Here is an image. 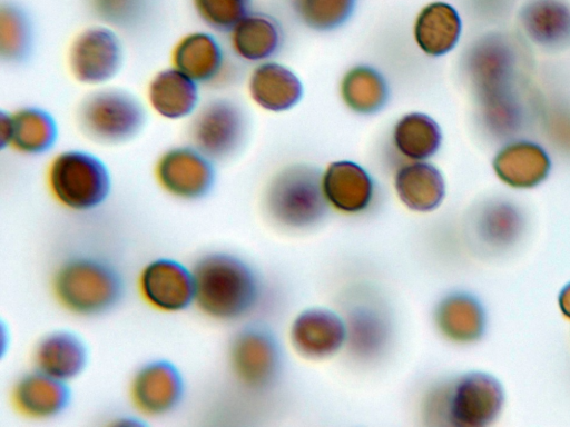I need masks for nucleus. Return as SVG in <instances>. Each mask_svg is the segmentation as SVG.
<instances>
[{
	"mask_svg": "<svg viewBox=\"0 0 570 427\" xmlns=\"http://www.w3.org/2000/svg\"><path fill=\"white\" fill-rule=\"evenodd\" d=\"M195 302L209 317L230 320L255 304L257 281L242 259L225 252L202 257L193 268Z\"/></svg>",
	"mask_w": 570,
	"mask_h": 427,
	"instance_id": "f257e3e1",
	"label": "nucleus"
},
{
	"mask_svg": "<svg viewBox=\"0 0 570 427\" xmlns=\"http://www.w3.org/2000/svg\"><path fill=\"white\" fill-rule=\"evenodd\" d=\"M146 119V109L135 95L106 86L88 92L76 111V121L82 135L105 146L130 141L140 133Z\"/></svg>",
	"mask_w": 570,
	"mask_h": 427,
	"instance_id": "f03ea898",
	"label": "nucleus"
},
{
	"mask_svg": "<svg viewBox=\"0 0 570 427\" xmlns=\"http://www.w3.org/2000/svg\"><path fill=\"white\" fill-rule=\"evenodd\" d=\"M264 206L272 221L281 227L301 230L314 226L328 206L321 173L305 165L281 170L266 189Z\"/></svg>",
	"mask_w": 570,
	"mask_h": 427,
	"instance_id": "7ed1b4c3",
	"label": "nucleus"
},
{
	"mask_svg": "<svg viewBox=\"0 0 570 427\" xmlns=\"http://www.w3.org/2000/svg\"><path fill=\"white\" fill-rule=\"evenodd\" d=\"M47 181L55 199L66 208L87 211L100 206L111 188L105 162L83 149H66L50 161Z\"/></svg>",
	"mask_w": 570,
	"mask_h": 427,
	"instance_id": "20e7f679",
	"label": "nucleus"
},
{
	"mask_svg": "<svg viewBox=\"0 0 570 427\" xmlns=\"http://www.w3.org/2000/svg\"><path fill=\"white\" fill-rule=\"evenodd\" d=\"M53 290L61 305L71 312L92 316L110 309L122 294L117 271L95 258H72L59 267Z\"/></svg>",
	"mask_w": 570,
	"mask_h": 427,
	"instance_id": "39448f33",
	"label": "nucleus"
},
{
	"mask_svg": "<svg viewBox=\"0 0 570 427\" xmlns=\"http://www.w3.org/2000/svg\"><path fill=\"white\" fill-rule=\"evenodd\" d=\"M247 129V116L239 103L228 98H214L200 103L189 118L187 136L191 146L216 161L239 151Z\"/></svg>",
	"mask_w": 570,
	"mask_h": 427,
	"instance_id": "423d86ee",
	"label": "nucleus"
},
{
	"mask_svg": "<svg viewBox=\"0 0 570 427\" xmlns=\"http://www.w3.org/2000/svg\"><path fill=\"white\" fill-rule=\"evenodd\" d=\"M124 48L118 34L107 26H90L71 40L67 63L71 76L85 86L102 87L120 71Z\"/></svg>",
	"mask_w": 570,
	"mask_h": 427,
	"instance_id": "0eeeda50",
	"label": "nucleus"
},
{
	"mask_svg": "<svg viewBox=\"0 0 570 427\" xmlns=\"http://www.w3.org/2000/svg\"><path fill=\"white\" fill-rule=\"evenodd\" d=\"M154 171L161 189L181 200L203 198L215 181L214 161L190 143L163 151Z\"/></svg>",
	"mask_w": 570,
	"mask_h": 427,
	"instance_id": "6e6552de",
	"label": "nucleus"
},
{
	"mask_svg": "<svg viewBox=\"0 0 570 427\" xmlns=\"http://www.w3.org/2000/svg\"><path fill=\"white\" fill-rule=\"evenodd\" d=\"M501 384L485 373L461 376L445 395V413L451 425L482 427L491 424L502 409Z\"/></svg>",
	"mask_w": 570,
	"mask_h": 427,
	"instance_id": "1a4fd4ad",
	"label": "nucleus"
},
{
	"mask_svg": "<svg viewBox=\"0 0 570 427\" xmlns=\"http://www.w3.org/2000/svg\"><path fill=\"white\" fill-rule=\"evenodd\" d=\"M464 71L478 100L512 90L517 71L514 49L502 36H484L469 48Z\"/></svg>",
	"mask_w": 570,
	"mask_h": 427,
	"instance_id": "9d476101",
	"label": "nucleus"
},
{
	"mask_svg": "<svg viewBox=\"0 0 570 427\" xmlns=\"http://www.w3.org/2000/svg\"><path fill=\"white\" fill-rule=\"evenodd\" d=\"M184 380L175 365L167 360H153L134 375L130 395L136 408L148 416L168 414L181 400Z\"/></svg>",
	"mask_w": 570,
	"mask_h": 427,
	"instance_id": "9b49d317",
	"label": "nucleus"
},
{
	"mask_svg": "<svg viewBox=\"0 0 570 427\" xmlns=\"http://www.w3.org/2000/svg\"><path fill=\"white\" fill-rule=\"evenodd\" d=\"M144 298L163 311H180L195 300L193 271L169 258L150 261L140 275Z\"/></svg>",
	"mask_w": 570,
	"mask_h": 427,
	"instance_id": "f8f14e48",
	"label": "nucleus"
},
{
	"mask_svg": "<svg viewBox=\"0 0 570 427\" xmlns=\"http://www.w3.org/2000/svg\"><path fill=\"white\" fill-rule=\"evenodd\" d=\"M321 186L328 206L345 214L366 209L373 198L371 175L352 160H336L321 173Z\"/></svg>",
	"mask_w": 570,
	"mask_h": 427,
	"instance_id": "ddd939ff",
	"label": "nucleus"
},
{
	"mask_svg": "<svg viewBox=\"0 0 570 427\" xmlns=\"http://www.w3.org/2000/svg\"><path fill=\"white\" fill-rule=\"evenodd\" d=\"M250 100L269 112H284L295 107L304 87L298 76L285 64L267 60L257 63L247 79Z\"/></svg>",
	"mask_w": 570,
	"mask_h": 427,
	"instance_id": "4468645a",
	"label": "nucleus"
},
{
	"mask_svg": "<svg viewBox=\"0 0 570 427\" xmlns=\"http://www.w3.org/2000/svg\"><path fill=\"white\" fill-rule=\"evenodd\" d=\"M492 167L498 178L517 189L541 183L551 170L548 152L539 143L517 139L503 145L495 153Z\"/></svg>",
	"mask_w": 570,
	"mask_h": 427,
	"instance_id": "2eb2a0df",
	"label": "nucleus"
},
{
	"mask_svg": "<svg viewBox=\"0 0 570 427\" xmlns=\"http://www.w3.org/2000/svg\"><path fill=\"white\" fill-rule=\"evenodd\" d=\"M229 358L237 378L249 387H262L276 373L278 352L273 338L259 329H245L233 339Z\"/></svg>",
	"mask_w": 570,
	"mask_h": 427,
	"instance_id": "dca6fc26",
	"label": "nucleus"
},
{
	"mask_svg": "<svg viewBox=\"0 0 570 427\" xmlns=\"http://www.w3.org/2000/svg\"><path fill=\"white\" fill-rule=\"evenodd\" d=\"M346 340V326L334 312L314 308L297 316L291 329L294 349L308 359L334 355Z\"/></svg>",
	"mask_w": 570,
	"mask_h": 427,
	"instance_id": "f3484780",
	"label": "nucleus"
},
{
	"mask_svg": "<svg viewBox=\"0 0 570 427\" xmlns=\"http://www.w3.org/2000/svg\"><path fill=\"white\" fill-rule=\"evenodd\" d=\"M146 100L149 108L164 119H187L200 105L199 85L170 66L150 78Z\"/></svg>",
	"mask_w": 570,
	"mask_h": 427,
	"instance_id": "a211bd4d",
	"label": "nucleus"
},
{
	"mask_svg": "<svg viewBox=\"0 0 570 427\" xmlns=\"http://www.w3.org/2000/svg\"><path fill=\"white\" fill-rule=\"evenodd\" d=\"M171 66L198 85L214 83L225 70V53L215 36L193 31L183 36L171 50Z\"/></svg>",
	"mask_w": 570,
	"mask_h": 427,
	"instance_id": "6ab92c4d",
	"label": "nucleus"
},
{
	"mask_svg": "<svg viewBox=\"0 0 570 427\" xmlns=\"http://www.w3.org/2000/svg\"><path fill=\"white\" fill-rule=\"evenodd\" d=\"M462 21L456 9L444 1L423 6L414 18L413 39L416 47L429 57H442L458 44Z\"/></svg>",
	"mask_w": 570,
	"mask_h": 427,
	"instance_id": "aec40b11",
	"label": "nucleus"
},
{
	"mask_svg": "<svg viewBox=\"0 0 570 427\" xmlns=\"http://www.w3.org/2000/svg\"><path fill=\"white\" fill-rule=\"evenodd\" d=\"M393 185L399 200L416 212L433 211L445 197L443 175L429 161H405L397 168Z\"/></svg>",
	"mask_w": 570,
	"mask_h": 427,
	"instance_id": "412c9836",
	"label": "nucleus"
},
{
	"mask_svg": "<svg viewBox=\"0 0 570 427\" xmlns=\"http://www.w3.org/2000/svg\"><path fill=\"white\" fill-rule=\"evenodd\" d=\"M69 399L70 390L66 381L38 369L20 377L12 390L16 408L36 419L57 416L68 406Z\"/></svg>",
	"mask_w": 570,
	"mask_h": 427,
	"instance_id": "4be33fe9",
	"label": "nucleus"
},
{
	"mask_svg": "<svg viewBox=\"0 0 570 427\" xmlns=\"http://www.w3.org/2000/svg\"><path fill=\"white\" fill-rule=\"evenodd\" d=\"M524 34L535 44L554 49L570 41V3L567 0H528L519 13Z\"/></svg>",
	"mask_w": 570,
	"mask_h": 427,
	"instance_id": "5701e85b",
	"label": "nucleus"
},
{
	"mask_svg": "<svg viewBox=\"0 0 570 427\" xmlns=\"http://www.w3.org/2000/svg\"><path fill=\"white\" fill-rule=\"evenodd\" d=\"M228 34L233 53L243 61L256 64L271 60L282 43L279 24L262 12H247Z\"/></svg>",
	"mask_w": 570,
	"mask_h": 427,
	"instance_id": "b1692460",
	"label": "nucleus"
},
{
	"mask_svg": "<svg viewBox=\"0 0 570 427\" xmlns=\"http://www.w3.org/2000/svg\"><path fill=\"white\" fill-rule=\"evenodd\" d=\"M37 369L62 381L76 378L88 361V350L82 339L69 330L46 335L35 349Z\"/></svg>",
	"mask_w": 570,
	"mask_h": 427,
	"instance_id": "393cba45",
	"label": "nucleus"
},
{
	"mask_svg": "<svg viewBox=\"0 0 570 427\" xmlns=\"http://www.w3.org/2000/svg\"><path fill=\"white\" fill-rule=\"evenodd\" d=\"M391 141L405 161H429L440 150L442 130L428 113L411 111L395 121Z\"/></svg>",
	"mask_w": 570,
	"mask_h": 427,
	"instance_id": "a878e982",
	"label": "nucleus"
},
{
	"mask_svg": "<svg viewBox=\"0 0 570 427\" xmlns=\"http://www.w3.org/2000/svg\"><path fill=\"white\" fill-rule=\"evenodd\" d=\"M390 88L385 77L370 64H356L343 75L340 97L347 109L362 116H371L383 109L389 100Z\"/></svg>",
	"mask_w": 570,
	"mask_h": 427,
	"instance_id": "bb28decb",
	"label": "nucleus"
},
{
	"mask_svg": "<svg viewBox=\"0 0 570 427\" xmlns=\"http://www.w3.org/2000/svg\"><path fill=\"white\" fill-rule=\"evenodd\" d=\"M9 116L8 147L14 151L36 156L47 152L55 145L58 136L57 123L45 109L26 106L9 112Z\"/></svg>",
	"mask_w": 570,
	"mask_h": 427,
	"instance_id": "cd10ccee",
	"label": "nucleus"
},
{
	"mask_svg": "<svg viewBox=\"0 0 570 427\" xmlns=\"http://www.w3.org/2000/svg\"><path fill=\"white\" fill-rule=\"evenodd\" d=\"M438 327L444 336L459 342L478 339L484 329V312L479 301L468 294L445 297L435 312Z\"/></svg>",
	"mask_w": 570,
	"mask_h": 427,
	"instance_id": "c85d7f7f",
	"label": "nucleus"
},
{
	"mask_svg": "<svg viewBox=\"0 0 570 427\" xmlns=\"http://www.w3.org/2000/svg\"><path fill=\"white\" fill-rule=\"evenodd\" d=\"M479 101L481 125L493 138H509L523 122V108L513 89L499 92Z\"/></svg>",
	"mask_w": 570,
	"mask_h": 427,
	"instance_id": "c756f323",
	"label": "nucleus"
},
{
	"mask_svg": "<svg viewBox=\"0 0 570 427\" xmlns=\"http://www.w3.org/2000/svg\"><path fill=\"white\" fill-rule=\"evenodd\" d=\"M32 46L30 22L24 12L11 3L0 8V56L6 62L26 59Z\"/></svg>",
	"mask_w": 570,
	"mask_h": 427,
	"instance_id": "7c9ffc66",
	"label": "nucleus"
},
{
	"mask_svg": "<svg viewBox=\"0 0 570 427\" xmlns=\"http://www.w3.org/2000/svg\"><path fill=\"white\" fill-rule=\"evenodd\" d=\"M523 227V218L519 209L507 201L487 205L479 218L482 238L494 246H507L514 241Z\"/></svg>",
	"mask_w": 570,
	"mask_h": 427,
	"instance_id": "2f4dec72",
	"label": "nucleus"
},
{
	"mask_svg": "<svg viewBox=\"0 0 570 427\" xmlns=\"http://www.w3.org/2000/svg\"><path fill=\"white\" fill-rule=\"evenodd\" d=\"M298 19L309 29L331 31L352 14L356 0H292Z\"/></svg>",
	"mask_w": 570,
	"mask_h": 427,
	"instance_id": "473e14b6",
	"label": "nucleus"
},
{
	"mask_svg": "<svg viewBox=\"0 0 570 427\" xmlns=\"http://www.w3.org/2000/svg\"><path fill=\"white\" fill-rule=\"evenodd\" d=\"M386 328L383 321L368 310H361L348 320L346 340L353 351L360 356H372L385 341Z\"/></svg>",
	"mask_w": 570,
	"mask_h": 427,
	"instance_id": "72a5a7b5",
	"label": "nucleus"
},
{
	"mask_svg": "<svg viewBox=\"0 0 570 427\" xmlns=\"http://www.w3.org/2000/svg\"><path fill=\"white\" fill-rule=\"evenodd\" d=\"M249 0H191L198 18L210 29L229 31L248 11Z\"/></svg>",
	"mask_w": 570,
	"mask_h": 427,
	"instance_id": "f704fd0d",
	"label": "nucleus"
},
{
	"mask_svg": "<svg viewBox=\"0 0 570 427\" xmlns=\"http://www.w3.org/2000/svg\"><path fill=\"white\" fill-rule=\"evenodd\" d=\"M95 12L106 22L132 26L141 16L146 0H91Z\"/></svg>",
	"mask_w": 570,
	"mask_h": 427,
	"instance_id": "c9c22d12",
	"label": "nucleus"
},
{
	"mask_svg": "<svg viewBox=\"0 0 570 427\" xmlns=\"http://www.w3.org/2000/svg\"><path fill=\"white\" fill-rule=\"evenodd\" d=\"M548 135L551 141L563 151L570 152V111L557 110L549 115Z\"/></svg>",
	"mask_w": 570,
	"mask_h": 427,
	"instance_id": "e433bc0d",
	"label": "nucleus"
},
{
	"mask_svg": "<svg viewBox=\"0 0 570 427\" xmlns=\"http://www.w3.org/2000/svg\"><path fill=\"white\" fill-rule=\"evenodd\" d=\"M10 137V116L9 112H0V145L1 148L8 147Z\"/></svg>",
	"mask_w": 570,
	"mask_h": 427,
	"instance_id": "4c0bfd02",
	"label": "nucleus"
},
{
	"mask_svg": "<svg viewBox=\"0 0 570 427\" xmlns=\"http://www.w3.org/2000/svg\"><path fill=\"white\" fill-rule=\"evenodd\" d=\"M559 305L563 315L570 319V284H568L560 292Z\"/></svg>",
	"mask_w": 570,
	"mask_h": 427,
	"instance_id": "58836bf2",
	"label": "nucleus"
}]
</instances>
